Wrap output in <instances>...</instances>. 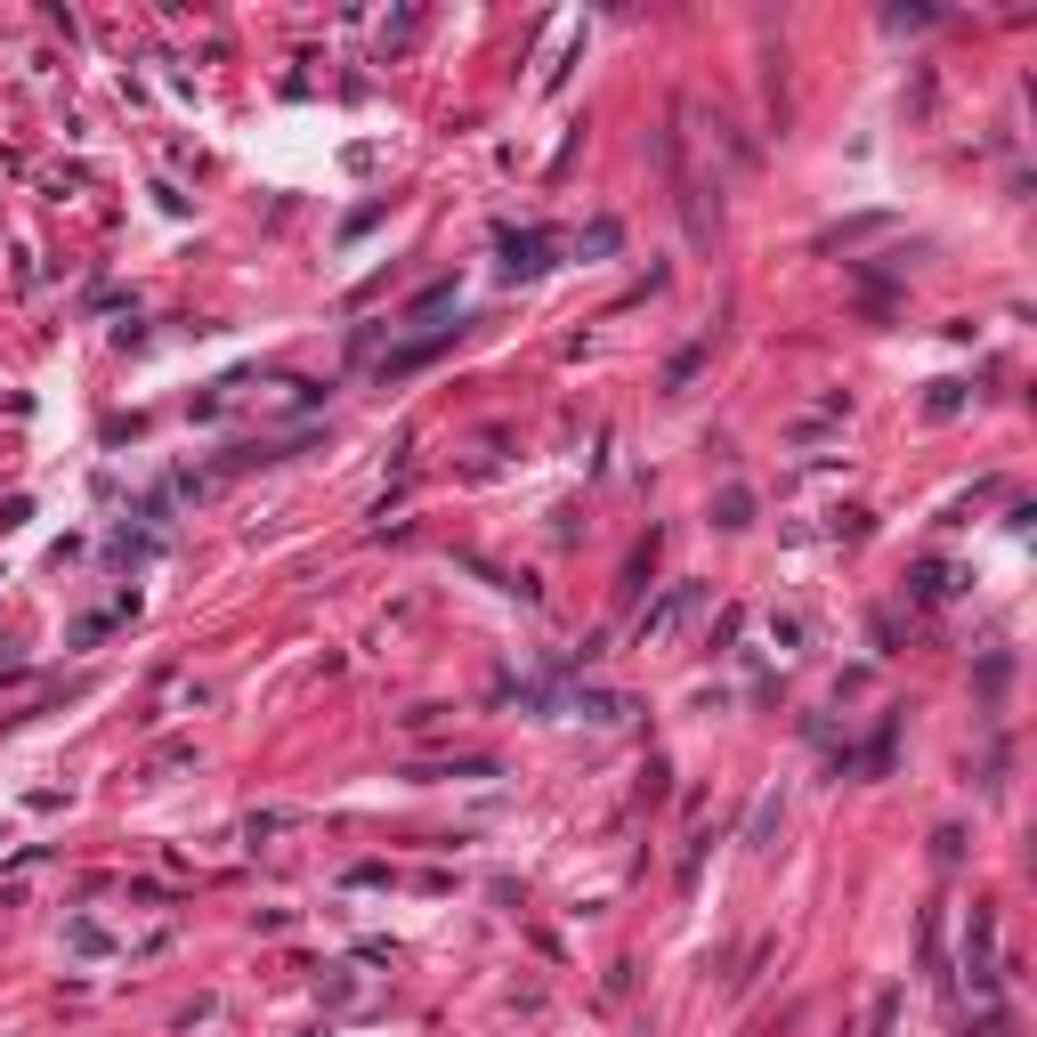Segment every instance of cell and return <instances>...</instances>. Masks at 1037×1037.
I'll return each instance as SVG.
<instances>
[{"label":"cell","instance_id":"cell-1","mask_svg":"<svg viewBox=\"0 0 1037 1037\" xmlns=\"http://www.w3.org/2000/svg\"><path fill=\"white\" fill-rule=\"evenodd\" d=\"M503 252H511V276L544 268V235H503Z\"/></svg>","mask_w":1037,"mask_h":1037}]
</instances>
